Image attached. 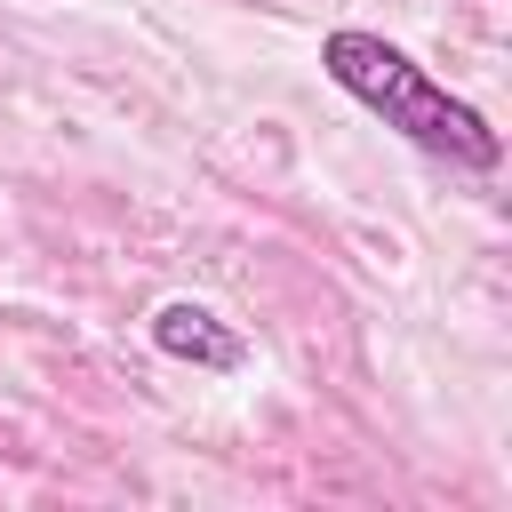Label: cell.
I'll return each mask as SVG.
<instances>
[{"label":"cell","mask_w":512,"mask_h":512,"mask_svg":"<svg viewBox=\"0 0 512 512\" xmlns=\"http://www.w3.org/2000/svg\"><path fill=\"white\" fill-rule=\"evenodd\" d=\"M320 72L352 104H368L384 128H400L416 152H432V160H456V168H496L504 160V136L488 128V112L464 104V96H448L408 48H392L376 32H352V24L328 32L320 40Z\"/></svg>","instance_id":"1"},{"label":"cell","mask_w":512,"mask_h":512,"mask_svg":"<svg viewBox=\"0 0 512 512\" xmlns=\"http://www.w3.org/2000/svg\"><path fill=\"white\" fill-rule=\"evenodd\" d=\"M152 344L168 352V360H192V368H208V376H232V368H248V344H240V328H224L208 304H192V296H176V304H160L152 312Z\"/></svg>","instance_id":"2"}]
</instances>
